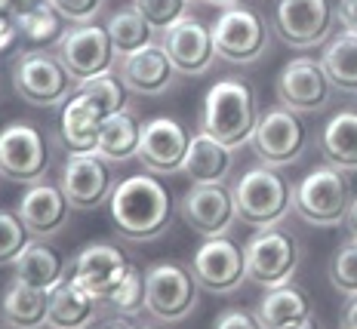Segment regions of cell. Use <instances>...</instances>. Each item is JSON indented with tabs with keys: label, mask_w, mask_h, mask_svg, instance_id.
Masks as SVG:
<instances>
[{
	"label": "cell",
	"mask_w": 357,
	"mask_h": 329,
	"mask_svg": "<svg viewBox=\"0 0 357 329\" xmlns=\"http://www.w3.org/2000/svg\"><path fill=\"white\" fill-rule=\"evenodd\" d=\"M111 219L126 240H154L169 228L173 194L154 173L130 176L111 191Z\"/></svg>",
	"instance_id": "cell-1"
},
{
	"label": "cell",
	"mask_w": 357,
	"mask_h": 329,
	"mask_svg": "<svg viewBox=\"0 0 357 329\" xmlns=\"http://www.w3.org/2000/svg\"><path fill=\"white\" fill-rule=\"evenodd\" d=\"M204 132L213 136L215 141L234 148H241L243 141L252 139V130L259 123L256 111V93L243 80H215L204 95Z\"/></svg>",
	"instance_id": "cell-2"
},
{
	"label": "cell",
	"mask_w": 357,
	"mask_h": 329,
	"mask_svg": "<svg viewBox=\"0 0 357 329\" xmlns=\"http://www.w3.org/2000/svg\"><path fill=\"white\" fill-rule=\"evenodd\" d=\"M351 200L354 194L345 169L333 167V163L314 167L293 188V206L308 225H339V222H345Z\"/></svg>",
	"instance_id": "cell-3"
},
{
	"label": "cell",
	"mask_w": 357,
	"mask_h": 329,
	"mask_svg": "<svg viewBox=\"0 0 357 329\" xmlns=\"http://www.w3.org/2000/svg\"><path fill=\"white\" fill-rule=\"evenodd\" d=\"M237 219H243L252 228H271L287 215L293 204V191H289L287 178L274 173V167H250L247 173L237 178L231 188Z\"/></svg>",
	"instance_id": "cell-4"
},
{
	"label": "cell",
	"mask_w": 357,
	"mask_h": 329,
	"mask_svg": "<svg viewBox=\"0 0 357 329\" xmlns=\"http://www.w3.org/2000/svg\"><path fill=\"white\" fill-rule=\"evenodd\" d=\"M243 256H247V277L259 286L271 289L280 283H289V277L296 274L299 240L278 225L259 228L243 246Z\"/></svg>",
	"instance_id": "cell-5"
},
{
	"label": "cell",
	"mask_w": 357,
	"mask_h": 329,
	"mask_svg": "<svg viewBox=\"0 0 357 329\" xmlns=\"http://www.w3.org/2000/svg\"><path fill=\"white\" fill-rule=\"evenodd\" d=\"M197 302V280L176 261H154L145 268V308L158 320L178 323Z\"/></svg>",
	"instance_id": "cell-6"
},
{
	"label": "cell",
	"mask_w": 357,
	"mask_h": 329,
	"mask_svg": "<svg viewBox=\"0 0 357 329\" xmlns=\"http://www.w3.org/2000/svg\"><path fill=\"white\" fill-rule=\"evenodd\" d=\"M56 56L65 65V71L71 74L74 84L89 77H102L111 74L114 65V43L105 25H74L56 40Z\"/></svg>",
	"instance_id": "cell-7"
},
{
	"label": "cell",
	"mask_w": 357,
	"mask_h": 329,
	"mask_svg": "<svg viewBox=\"0 0 357 329\" xmlns=\"http://www.w3.org/2000/svg\"><path fill=\"white\" fill-rule=\"evenodd\" d=\"M268 28L262 16L250 6H225L213 25V47L215 56L231 65H250L265 52Z\"/></svg>",
	"instance_id": "cell-8"
},
{
	"label": "cell",
	"mask_w": 357,
	"mask_h": 329,
	"mask_svg": "<svg viewBox=\"0 0 357 329\" xmlns=\"http://www.w3.org/2000/svg\"><path fill=\"white\" fill-rule=\"evenodd\" d=\"M50 167L43 132L31 123H10L0 130V176L10 182L34 185Z\"/></svg>",
	"instance_id": "cell-9"
},
{
	"label": "cell",
	"mask_w": 357,
	"mask_h": 329,
	"mask_svg": "<svg viewBox=\"0 0 357 329\" xmlns=\"http://www.w3.org/2000/svg\"><path fill=\"white\" fill-rule=\"evenodd\" d=\"M71 74L50 52H25L13 65V86L31 105H59L71 99Z\"/></svg>",
	"instance_id": "cell-10"
},
{
	"label": "cell",
	"mask_w": 357,
	"mask_h": 329,
	"mask_svg": "<svg viewBox=\"0 0 357 329\" xmlns=\"http://www.w3.org/2000/svg\"><path fill=\"white\" fill-rule=\"evenodd\" d=\"M250 141L262 163H268V167H284V163H293L302 157L308 132H305V123L296 117V111L274 108L259 117Z\"/></svg>",
	"instance_id": "cell-11"
},
{
	"label": "cell",
	"mask_w": 357,
	"mask_h": 329,
	"mask_svg": "<svg viewBox=\"0 0 357 329\" xmlns=\"http://www.w3.org/2000/svg\"><path fill=\"white\" fill-rule=\"evenodd\" d=\"M333 22L336 13L330 0H278L274 6V28L293 49H311L324 43L333 31Z\"/></svg>",
	"instance_id": "cell-12"
},
{
	"label": "cell",
	"mask_w": 357,
	"mask_h": 329,
	"mask_svg": "<svg viewBox=\"0 0 357 329\" xmlns=\"http://www.w3.org/2000/svg\"><path fill=\"white\" fill-rule=\"evenodd\" d=\"M333 95V80L317 59H289L278 74V99L296 114L321 111Z\"/></svg>",
	"instance_id": "cell-13"
},
{
	"label": "cell",
	"mask_w": 357,
	"mask_h": 329,
	"mask_svg": "<svg viewBox=\"0 0 357 329\" xmlns=\"http://www.w3.org/2000/svg\"><path fill=\"white\" fill-rule=\"evenodd\" d=\"M191 274L210 293H231L247 277V256L228 237H206L191 259Z\"/></svg>",
	"instance_id": "cell-14"
},
{
	"label": "cell",
	"mask_w": 357,
	"mask_h": 329,
	"mask_svg": "<svg viewBox=\"0 0 357 329\" xmlns=\"http://www.w3.org/2000/svg\"><path fill=\"white\" fill-rule=\"evenodd\" d=\"M182 215L191 231L200 237H225L237 219L234 194L225 188V182L215 185H191V191L182 200Z\"/></svg>",
	"instance_id": "cell-15"
},
{
	"label": "cell",
	"mask_w": 357,
	"mask_h": 329,
	"mask_svg": "<svg viewBox=\"0 0 357 329\" xmlns=\"http://www.w3.org/2000/svg\"><path fill=\"white\" fill-rule=\"evenodd\" d=\"M130 271V259L114 243H86L71 265V277L93 298H108Z\"/></svg>",
	"instance_id": "cell-16"
},
{
	"label": "cell",
	"mask_w": 357,
	"mask_h": 329,
	"mask_svg": "<svg viewBox=\"0 0 357 329\" xmlns=\"http://www.w3.org/2000/svg\"><path fill=\"white\" fill-rule=\"evenodd\" d=\"M191 136L185 126L173 117H151L142 123V139H139V160L148 173L169 176L182 169L185 151H188Z\"/></svg>",
	"instance_id": "cell-17"
},
{
	"label": "cell",
	"mask_w": 357,
	"mask_h": 329,
	"mask_svg": "<svg viewBox=\"0 0 357 329\" xmlns=\"http://www.w3.org/2000/svg\"><path fill=\"white\" fill-rule=\"evenodd\" d=\"M160 47L167 49V56L173 59L176 71L182 74H204L215 59V47H213V28H206L200 19L195 16H182L173 22L169 28H163V40Z\"/></svg>",
	"instance_id": "cell-18"
},
{
	"label": "cell",
	"mask_w": 357,
	"mask_h": 329,
	"mask_svg": "<svg viewBox=\"0 0 357 329\" xmlns=\"http://www.w3.org/2000/svg\"><path fill=\"white\" fill-rule=\"evenodd\" d=\"M59 188L74 209H96L114 191L111 188V173L99 154H71L62 167Z\"/></svg>",
	"instance_id": "cell-19"
},
{
	"label": "cell",
	"mask_w": 357,
	"mask_h": 329,
	"mask_svg": "<svg viewBox=\"0 0 357 329\" xmlns=\"http://www.w3.org/2000/svg\"><path fill=\"white\" fill-rule=\"evenodd\" d=\"M65 215H68V200L56 185L34 182L19 200V219L28 228V234L34 237L56 234L65 225Z\"/></svg>",
	"instance_id": "cell-20"
},
{
	"label": "cell",
	"mask_w": 357,
	"mask_h": 329,
	"mask_svg": "<svg viewBox=\"0 0 357 329\" xmlns=\"http://www.w3.org/2000/svg\"><path fill=\"white\" fill-rule=\"evenodd\" d=\"M173 74H176V65L160 43H151V47H145L139 52H130V56H123V65H121L123 86H130L132 93H142V95L163 93V89L173 84Z\"/></svg>",
	"instance_id": "cell-21"
},
{
	"label": "cell",
	"mask_w": 357,
	"mask_h": 329,
	"mask_svg": "<svg viewBox=\"0 0 357 329\" xmlns=\"http://www.w3.org/2000/svg\"><path fill=\"white\" fill-rule=\"evenodd\" d=\"M102 121H105V114L96 108L89 95H84L77 89V93L62 105V117H59V130H62V139H65V145H68V151L71 154H96Z\"/></svg>",
	"instance_id": "cell-22"
},
{
	"label": "cell",
	"mask_w": 357,
	"mask_h": 329,
	"mask_svg": "<svg viewBox=\"0 0 357 329\" xmlns=\"http://www.w3.org/2000/svg\"><path fill=\"white\" fill-rule=\"evenodd\" d=\"M228 169H231V148L215 141L213 136H206L204 130L197 136H191L188 141V151H185L182 169L191 178V185H215V182H225Z\"/></svg>",
	"instance_id": "cell-23"
},
{
	"label": "cell",
	"mask_w": 357,
	"mask_h": 329,
	"mask_svg": "<svg viewBox=\"0 0 357 329\" xmlns=\"http://www.w3.org/2000/svg\"><path fill=\"white\" fill-rule=\"evenodd\" d=\"M96 314V298L86 293L74 277L59 280L50 289V314L47 326L53 329H84Z\"/></svg>",
	"instance_id": "cell-24"
},
{
	"label": "cell",
	"mask_w": 357,
	"mask_h": 329,
	"mask_svg": "<svg viewBox=\"0 0 357 329\" xmlns=\"http://www.w3.org/2000/svg\"><path fill=\"white\" fill-rule=\"evenodd\" d=\"M13 277L37 289H53L59 280H65V259L53 246L28 240V246L13 261Z\"/></svg>",
	"instance_id": "cell-25"
},
{
	"label": "cell",
	"mask_w": 357,
	"mask_h": 329,
	"mask_svg": "<svg viewBox=\"0 0 357 329\" xmlns=\"http://www.w3.org/2000/svg\"><path fill=\"white\" fill-rule=\"evenodd\" d=\"M50 314V289L28 286L13 277L3 293V317L16 329H40L47 326Z\"/></svg>",
	"instance_id": "cell-26"
},
{
	"label": "cell",
	"mask_w": 357,
	"mask_h": 329,
	"mask_svg": "<svg viewBox=\"0 0 357 329\" xmlns=\"http://www.w3.org/2000/svg\"><path fill=\"white\" fill-rule=\"evenodd\" d=\"M321 148H324L326 163L345 169V173H354L357 169V111L351 108L336 111L326 121Z\"/></svg>",
	"instance_id": "cell-27"
},
{
	"label": "cell",
	"mask_w": 357,
	"mask_h": 329,
	"mask_svg": "<svg viewBox=\"0 0 357 329\" xmlns=\"http://www.w3.org/2000/svg\"><path fill=\"white\" fill-rule=\"evenodd\" d=\"M139 139H142V123H136L130 111H117V114H108L102 121L96 154L102 160L123 163L130 157H139Z\"/></svg>",
	"instance_id": "cell-28"
},
{
	"label": "cell",
	"mask_w": 357,
	"mask_h": 329,
	"mask_svg": "<svg viewBox=\"0 0 357 329\" xmlns=\"http://www.w3.org/2000/svg\"><path fill=\"white\" fill-rule=\"evenodd\" d=\"M259 320L268 326V329H278L284 323H293V320H302L311 314V302L308 296L302 293L299 286L293 283H280V286H271L259 305Z\"/></svg>",
	"instance_id": "cell-29"
},
{
	"label": "cell",
	"mask_w": 357,
	"mask_h": 329,
	"mask_svg": "<svg viewBox=\"0 0 357 329\" xmlns=\"http://www.w3.org/2000/svg\"><path fill=\"white\" fill-rule=\"evenodd\" d=\"M324 68L330 74L333 86L345 89V93H357V34L342 31L333 37L324 49Z\"/></svg>",
	"instance_id": "cell-30"
},
{
	"label": "cell",
	"mask_w": 357,
	"mask_h": 329,
	"mask_svg": "<svg viewBox=\"0 0 357 329\" xmlns=\"http://www.w3.org/2000/svg\"><path fill=\"white\" fill-rule=\"evenodd\" d=\"M105 28L111 34V43H114L117 56H130V52H139L154 43V25L136 10L114 13Z\"/></svg>",
	"instance_id": "cell-31"
},
{
	"label": "cell",
	"mask_w": 357,
	"mask_h": 329,
	"mask_svg": "<svg viewBox=\"0 0 357 329\" xmlns=\"http://www.w3.org/2000/svg\"><path fill=\"white\" fill-rule=\"evenodd\" d=\"M16 22H19V31L28 37L31 43H56L59 37L65 34V25H62V16L53 10V6L43 0V3H37L34 10H25V13H19L16 16Z\"/></svg>",
	"instance_id": "cell-32"
},
{
	"label": "cell",
	"mask_w": 357,
	"mask_h": 329,
	"mask_svg": "<svg viewBox=\"0 0 357 329\" xmlns=\"http://www.w3.org/2000/svg\"><path fill=\"white\" fill-rule=\"evenodd\" d=\"M77 89L84 95L93 99V105L102 111V114H117V111H126V89L117 77L111 74H102V77H89V80H80Z\"/></svg>",
	"instance_id": "cell-33"
},
{
	"label": "cell",
	"mask_w": 357,
	"mask_h": 329,
	"mask_svg": "<svg viewBox=\"0 0 357 329\" xmlns=\"http://www.w3.org/2000/svg\"><path fill=\"white\" fill-rule=\"evenodd\" d=\"M330 283L342 296H357V237L336 250L330 261Z\"/></svg>",
	"instance_id": "cell-34"
},
{
	"label": "cell",
	"mask_w": 357,
	"mask_h": 329,
	"mask_svg": "<svg viewBox=\"0 0 357 329\" xmlns=\"http://www.w3.org/2000/svg\"><path fill=\"white\" fill-rule=\"evenodd\" d=\"M108 298L117 311L126 314V317L139 314L145 308V271H139L136 265H130V271H126V277L121 280V286H117Z\"/></svg>",
	"instance_id": "cell-35"
},
{
	"label": "cell",
	"mask_w": 357,
	"mask_h": 329,
	"mask_svg": "<svg viewBox=\"0 0 357 329\" xmlns=\"http://www.w3.org/2000/svg\"><path fill=\"white\" fill-rule=\"evenodd\" d=\"M28 246V228L22 225L19 213L0 209V265L16 261V256Z\"/></svg>",
	"instance_id": "cell-36"
},
{
	"label": "cell",
	"mask_w": 357,
	"mask_h": 329,
	"mask_svg": "<svg viewBox=\"0 0 357 329\" xmlns=\"http://www.w3.org/2000/svg\"><path fill=\"white\" fill-rule=\"evenodd\" d=\"M185 3L188 0H132V10L142 13L154 28H169L185 16Z\"/></svg>",
	"instance_id": "cell-37"
},
{
	"label": "cell",
	"mask_w": 357,
	"mask_h": 329,
	"mask_svg": "<svg viewBox=\"0 0 357 329\" xmlns=\"http://www.w3.org/2000/svg\"><path fill=\"white\" fill-rule=\"evenodd\" d=\"M47 3L71 25H89L102 13L105 0H47Z\"/></svg>",
	"instance_id": "cell-38"
},
{
	"label": "cell",
	"mask_w": 357,
	"mask_h": 329,
	"mask_svg": "<svg viewBox=\"0 0 357 329\" xmlns=\"http://www.w3.org/2000/svg\"><path fill=\"white\" fill-rule=\"evenodd\" d=\"M213 329H268V326L259 320V314H252L247 308H225L215 317Z\"/></svg>",
	"instance_id": "cell-39"
},
{
	"label": "cell",
	"mask_w": 357,
	"mask_h": 329,
	"mask_svg": "<svg viewBox=\"0 0 357 329\" xmlns=\"http://www.w3.org/2000/svg\"><path fill=\"white\" fill-rule=\"evenodd\" d=\"M16 37H19V22H16V16H0V52L10 49Z\"/></svg>",
	"instance_id": "cell-40"
},
{
	"label": "cell",
	"mask_w": 357,
	"mask_h": 329,
	"mask_svg": "<svg viewBox=\"0 0 357 329\" xmlns=\"http://www.w3.org/2000/svg\"><path fill=\"white\" fill-rule=\"evenodd\" d=\"M339 22L345 31H357V0H339Z\"/></svg>",
	"instance_id": "cell-41"
},
{
	"label": "cell",
	"mask_w": 357,
	"mask_h": 329,
	"mask_svg": "<svg viewBox=\"0 0 357 329\" xmlns=\"http://www.w3.org/2000/svg\"><path fill=\"white\" fill-rule=\"evenodd\" d=\"M339 329H357V296H351L345 314H342V326Z\"/></svg>",
	"instance_id": "cell-42"
},
{
	"label": "cell",
	"mask_w": 357,
	"mask_h": 329,
	"mask_svg": "<svg viewBox=\"0 0 357 329\" xmlns=\"http://www.w3.org/2000/svg\"><path fill=\"white\" fill-rule=\"evenodd\" d=\"M278 329H321V326H317L314 314H308V317H302V320H293V323H284V326H278Z\"/></svg>",
	"instance_id": "cell-43"
},
{
	"label": "cell",
	"mask_w": 357,
	"mask_h": 329,
	"mask_svg": "<svg viewBox=\"0 0 357 329\" xmlns=\"http://www.w3.org/2000/svg\"><path fill=\"white\" fill-rule=\"evenodd\" d=\"M348 228H351V237H357V197L351 200V209H348Z\"/></svg>",
	"instance_id": "cell-44"
},
{
	"label": "cell",
	"mask_w": 357,
	"mask_h": 329,
	"mask_svg": "<svg viewBox=\"0 0 357 329\" xmlns=\"http://www.w3.org/2000/svg\"><path fill=\"white\" fill-rule=\"evenodd\" d=\"M0 16H16V0H0Z\"/></svg>",
	"instance_id": "cell-45"
},
{
	"label": "cell",
	"mask_w": 357,
	"mask_h": 329,
	"mask_svg": "<svg viewBox=\"0 0 357 329\" xmlns=\"http://www.w3.org/2000/svg\"><path fill=\"white\" fill-rule=\"evenodd\" d=\"M37 3H43V0H16V16L19 13H25V10H34Z\"/></svg>",
	"instance_id": "cell-46"
},
{
	"label": "cell",
	"mask_w": 357,
	"mask_h": 329,
	"mask_svg": "<svg viewBox=\"0 0 357 329\" xmlns=\"http://www.w3.org/2000/svg\"><path fill=\"white\" fill-rule=\"evenodd\" d=\"M206 3H215V6H231L234 0H206Z\"/></svg>",
	"instance_id": "cell-47"
},
{
	"label": "cell",
	"mask_w": 357,
	"mask_h": 329,
	"mask_svg": "<svg viewBox=\"0 0 357 329\" xmlns=\"http://www.w3.org/2000/svg\"><path fill=\"white\" fill-rule=\"evenodd\" d=\"M105 329H130L126 323H111V326H105Z\"/></svg>",
	"instance_id": "cell-48"
},
{
	"label": "cell",
	"mask_w": 357,
	"mask_h": 329,
	"mask_svg": "<svg viewBox=\"0 0 357 329\" xmlns=\"http://www.w3.org/2000/svg\"><path fill=\"white\" fill-rule=\"evenodd\" d=\"M139 329H160V326H139Z\"/></svg>",
	"instance_id": "cell-49"
},
{
	"label": "cell",
	"mask_w": 357,
	"mask_h": 329,
	"mask_svg": "<svg viewBox=\"0 0 357 329\" xmlns=\"http://www.w3.org/2000/svg\"><path fill=\"white\" fill-rule=\"evenodd\" d=\"M354 34H357V31H354Z\"/></svg>",
	"instance_id": "cell-50"
}]
</instances>
